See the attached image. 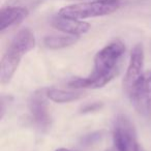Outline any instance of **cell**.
Wrapping results in <instances>:
<instances>
[{
  "label": "cell",
  "instance_id": "obj_1",
  "mask_svg": "<svg viewBox=\"0 0 151 151\" xmlns=\"http://www.w3.org/2000/svg\"><path fill=\"white\" fill-rule=\"evenodd\" d=\"M125 52V46L117 40L101 49L94 57L93 70L86 78H76L68 82L71 88H101L114 79L118 73V62Z\"/></svg>",
  "mask_w": 151,
  "mask_h": 151
},
{
  "label": "cell",
  "instance_id": "obj_2",
  "mask_svg": "<svg viewBox=\"0 0 151 151\" xmlns=\"http://www.w3.org/2000/svg\"><path fill=\"white\" fill-rule=\"evenodd\" d=\"M35 47V37L29 28L20 30L12 40L0 62V82L7 84L18 69L24 55Z\"/></svg>",
  "mask_w": 151,
  "mask_h": 151
},
{
  "label": "cell",
  "instance_id": "obj_3",
  "mask_svg": "<svg viewBox=\"0 0 151 151\" xmlns=\"http://www.w3.org/2000/svg\"><path fill=\"white\" fill-rule=\"evenodd\" d=\"M120 4L115 0H93L88 2H81L67 5L59 11V15L63 17L77 20H84L87 18L101 17L116 12Z\"/></svg>",
  "mask_w": 151,
  "mask_h": 151
},
{
  "label": "cell",
  "instance_id": "obj_4",
  "mask_svg": "<svg viewBox=\"0 0 151 151\" xmlns=\"http://www.w3.org/2000/svg\"><path fill=\"white\" fill-rule=\"evenodd\" d=\"M113 141L118 151H139L136 128L129 118L124 114H119L116 117Z\"/></svg>",
  "mask_w": 151,
  "mask_h": 151
},
{
  "label": "cell",
  "instance_id": "obj_5",
  "mask_svg": "<svg viewBox=\"0 0 151 151\" xmlns=\"http://www.w3.org/2000/svg\"><path fill=\"white\" fill-rule=\"evenodd\" d=\"M129 96L138 113L143 116L151 115V69L143 73Z\"/></svg>",
  "mask_w": 151,
  "mask_h": 151
},
{
  "label": "cell",
  "instance_id": "obj_6",
  "mask_svg": "<svg viewBox=\"0 0 151 151\" xmlns=\"http://www.w3.org/2000/svg\"><path fill=\"white\" fill-rule=\"evenodd\" d=\"M144 67V48L142 44H137L130 53L126 73L123 79V87L127 95L130 94L136 83L142 77Z\"/></svg>",
  "mask_w": 151,
  "mask_h": 151
},
{
  "label": "cell",
  "instance_id": "obj_7",
  "mask_svg": "<svg viewBox=\"0 0 151 151\" xmlns=\"http://www.w3.org/2000/svg\"><path fill=\"white\" fill-rule=\"evenodd\" d=\"M46 97L47 89H40L35 91L29 99V111L35 124L42 129L49 128L51 124V117L48 112Z\"/></svg>",
  "mask_w": 151,
  "mask_h": 151
},
{
  "label": "cell",
  "instance_id": "obj_8",
  "mask_svg": "<svg viewBox=\"0 0 151 151\" xmlns=\"http://www.w3.org/2000/svg\"><path fill=\"white\" fill-rule=\"evenodd\" d=\"M51 25L59 31L76 36L85 34L90 29V24L87 23V22H84L82 20L63 17L59 14L57 16H54L51 19Z\"/></svg>",
  "mask_w": 151,
  "mask_h": 151
},
{
  "label": "cell",
  "instance_id": "obj_9",
  "mask_svg": "<svg viewBox=\"0 0 151 151\" xmlns=\"http://www.w3.org/2000/svg\"><path fill=\"white\" fill-rule=\"evenodd\" d=\"M29 15V9L16 5L3 6L0 11V31L18 25Z\"/></svg>",
  "mask_w": 151,
  "mask_h": 151
},
{
  "label": "cell",
  "instance_id": "obj_10",
  "mask_svg": "<svg viewBox=\"0 0 151 151\" xmlns=\"http://www.w3.org/2000/svg\"><path fill=\"white\" fill-rule=\"evenodd\" d=\"M84 95L85 93L82 91H67L57 88L47 89V97L57 104H66L78 101L84 97Z\"/></svg>",
  "mask_w": 151,
  "mask_h": 151
},
{
  "label": "cell",
  "instance_id": "obj_11",
  "mask_svg": "<svg viewBox=\"0 0 151 151\" xmlns=\"http://www.w3.org/2000/svg\"><path fill=\"white\" fill-rule=\"evenodd\" d=\"M79 36L76 35H49L44 38V44L47 48L57 50V49H63L76 44Z\"/></svg>",
  "mask_w": 151,
  "mask_h": 151
},
{
  "label": "cell",
  "instance_id": "obj_12",
  "mask_svg": "<svg viewBox=\"0 0 151 151\" xmlns=\"http://www.w3.org/2000/svg\"><path fill=\"white\" fill-rule=\"evenodd\" d=\"M46 0H7V5H16L22 6L27 9H31L40 5Z\"/></svg>",
  "mask_w": 151,
  "mask_h": 151
},
{
  "label": "cell",
  "instance_id": "obj_13",
  "mask_svg": "<svg viewBox=\"0 0 151 151\" xmlns=\"http://www.w3.org/2000/svg\"><path fill=\"white\" fill-rule=\"evenodd\" d=\"M99 139H101V132H94V134H90L88 136L84 137L82 139V141H84L85 145H89L92 144V143L96 142Z\"/></svg>",
  "mask_w": 151,
  "mask_h": 151
},
{
  "label": "cell",
  "instance_id": "obj_14",
  "mask_svg": "<svg viewBox=\"0 0 151 151\" xmlns=\"http://www.w3.org/2000/svg\"><path fill=\"white\" fill-rule=\"evenodd\" d=\"M101 106H103L101 103H93L92 105H87L86 107H84L82 109V113H88V112L97 111L99 109H101Z\"/></svg>",
  "mask_w": 151,
  "mask_h": 151
},
{
  "label": "cell",
  "instance_id": "obj_15",
  "mask_svg": "<svg viewBox=\"0 0 151 151\" xmlns=\"http://www.w3.org/2000/svg\"><path fill=\"white\" fill-rule=\"evenodd\" d=\"M116 2H118L121 6L122 4H128V3H134V2H140L143 0H115Z\"/></svg>",
  "mask_w": 151,
  "mask_h": 151
},
{
  "label": "cell",
  "instance_id": "obj_16",
  "mask_svg": "<svg viewBox=\"0 0 151 151\" xmlns=\"http://www.w3.org/2000/svg\"><path fill=\"white\" fill-rule=\"evenodd\" d=\"M105 151H118V150L115 148V146H113V147H111V148L107 149V150H105Z\"/></svg>",
  "mask_w": 151,
  "mask_h": 151
},
{
  "label": "cell",
  "instance_id": "obj_17",
  "mask_svg": "<svg viewBox=\"0 0 151 151\" xmlns=\"http://www.w3.org/2000/svg\"><path fill=\"white\" fill-rule=\"evenodd\" d=\"M55 151H70V150H68V149H66V148H59Z\"/></svg>",
  "mask_w": 151,
  "mask_h": 151
}]
</instances>
